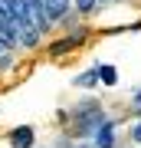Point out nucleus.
<instances>
[{"label":"nucleus","instance_id":"f257e3e1","mask_svg":"<svg viewBox=\"0 0 141 148\" xmlns=\"http://www.w3.org/2000/svg\"><path fill=\"white\" fill-rule=\"evenodd\" d=\"M102 122H105V115H102L99 102H79V109L72 112V135H76V138L95 135Z\"/></svg>","mask_w":141,"mask_h":148},{"label":"nucleus","instance_id":"f03ea898","mask_svg":"<svg viewBox=\"0 0 141 148\" xmlns=\"http://www.w3.org/2000/svg\"><path fill=\"white\" fill-rule=\"evenodd\" d=\"M7 138H10L13 148H33V145H36V132H33L30 125H16Z\"/></svg>","mask_w":141,"mask_h":148},{"label":"nucleus","instance_id":"7ed1b4c3","mask_svg":"<svg viewBox=\"0 0 141 148\" xmlns=\"http://www.w3.org/2000/svg\"><path fill=\"white\" fill-rule=\"evenodd\" d=\"M92 148H115V122L105 119L99 125V132H95V145Z\"/></svg>","mask_w":141,"mask_h":148},{"label":"nucleus","instance_id":"20e7f679","mask_svg":"<svg viewBox=\"0 0 141 148\" xmlns=\"http://www.w3.org/2000/svg\"><path fill=\"white\" fill-rule=\"evenodd\" d=\"M95 73H99V82H105V86L118 82V69L115 66H95Z\"/></svg>","mask_w":141,"mask_h":148},{"label":"nucleus","instance_id":"39448f33","mask_svg":"<svg viewBox=\"0 0 141 148\" xmlns=\"http://www.w3.org/2000/svg\"><path fill=\"white\" fill-rule=\"evenodd\" d=\"M95 82H99V73H95V69H89V73H82V76L76 79V86H82V89H92Z\"/></svg>","mask_w":141,"mask_h":148},{"label":"nucleus","instance_id":"423d86ee","mask_svg":"<svg viewBox=\"0 0 141 148\" xmlns=\"http://www.w3.org/2000/svg\"><path fill=\"white\" fill-rule=\"evenodd\" d=\"M76 40H79V36H76ZM76 40H63V43H56L49 53H66V49H72V46H76Z\"/></svg>","mask_w":141,"mask_h":148},{"label":"nucleus","instance_id":"0eeeda50","mask_svg":"<svg viewBox=\"0 0 141 148\" xmlns=\"http://www.w3.org/2000/svg\"><path fill=\"white\" fill-rule=\"evenodd\" d=\"M76 7H79V10H82V13H89L92 7H95V0H76Z\"/></svg>","mask_w":141,"mask_h":148},{"label":"nucleus","instance_id":"6e6552de","mask_svg":"<svg viewBox=\"0 0 141 148\" xmlns=\"http://www.w3.org/2000/svg\"><path fill=\"white\" fill-rule=\"evenodd\" d=\"M131 138H135V142L141 145V122H135V128H131Z\"/></svg>","mask_w":141,"mask_h":148},{"label":"nucleus","instance_id":"1a4fd4ad","mask_svg":"<svg viewBox=\"0 0 141 148\" xmlns=\"http://www.w3.org/2000/svg\"><path fill=\"white\" fill-rule=\"evenodd\" d=\"M82 148H92V145H82Z\"/></svg>","mask_w":141,"mask_h":148},{"label":"nucleus","instance_id":"9d476101","mask_svg":"<svg viewBox=\"0 0 141 148\" xmlns=\"http://www.w3.org/2000/svg\"><path fill=\"white\" fill-rule=\"evenodd\" d=\"M0 53H3V46H0Z\"/></svg>","mask_w":141,"mask_h":148}]
</instances>
